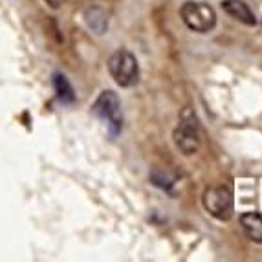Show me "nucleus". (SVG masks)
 Wrapping results in <instances>:
<instances>
[{
  "mask_svg": "<svg viewBox=\"0 0 262 262\" xmlns=\"http://www.w3.org/2000/svg\"><path fill=\"white\" fill-rule=\"evenodd\" d=\"M46 2H48V6H52L53 9H57L62 2H64V0H46Z\"/></svg>",
  "mask_w": 262,
  "mask_h": 262,
  "instance_id": "nucleus-11",
  "label": "nucleus"
},
{
  "mask_svg": "<svg viewBox=\"0 0 262 262\" xmlns=\"http://www.w3.org/2000/svg\"><path fill=\"white\" fill-rule=\"evenodd\" d=\"M150 182H152L156 187L163 189L167 192H172V185H174V178H170L169 172H163V170H152L150 174Z\"/></svg>",
  "mask_w": 262,
  "mask_h": 262,
  "instance_id": "nucleus-10",
  "label": "nucleus"
},
{
  "mask_svg": "<svg viewBox=\"0 0 262 262\" xmlns=\"http://www.w3.org/2000/svg\"><path fill=\"white\" fill-rule=\"evenodd\" d=\"M108 74L121 88H130L140 79L138 59L128 50H118L108 59Z\"/></svg>",
  "mask_w": 262,
  "mask_h": 262,
  "instance_id": "nucleus-3",
  "label": "nucleus"
},
{
  "mask_svg": "<svg viewBox=\"0 0 262 262\" xmlns=\"http://www.w3.org/2000/svg\"><path fill=\"white\" fill-rule=\"evenodd\" d=\"M92 112L106 123V128H108L112 138L121 134L123 114H121V101H119L118 94L112 92V90H103L97 96V99L94 101Z\"/></svg>",
  "mask_w": 262,
  "mask_h": 262,
  "instance_id": "nucleus-1",
  "label": "nucleus"
},
{
  "mask_svg": "<svg viewBox=\"0 0 262 262\" xmlns=\"http://www.w3.org/2000/svg\"><path fill=\"white\" fill-rule=\"evenodd\" d=\"M180 15L184 18L185 26L196 33H207L216 24L214 9L204 2H185L180 9Z\"/></svg>",
  "mask_w": 262,
  "mask_h": 262,
  "instance_id": "nucleus-4",
  "label": "nucleus"
},
{
  "mask_svg": "<svg viewBox=\"0 0 262 262\" xmlns=\"http://www.w3.org/2000/svg\"><path fill=\"white\" fill-rule=\"evenodd\" d=\"M204 207L219 220H229L233 216V192L227 187H211L204 192Z\"/></svg>",
  "mask_w": 262,
  "mask_h": 262,
  "instance_id": "nucleus-5",
  "label": "nucleus"
},
{
  "mask_svg": "<svg viewBox=\"0 0 262 262\" xmlns=\"http://www.w3.org/2000/svg\"><path fill=\"white\" fill-rule=\"evenodd\" d=\"M83 20L88 30L96 35H105V31L108 30V15L99 6H88L83 13Z\"/></svg>",
  "mask_w": 262,
  "mask_h": 262,
  "instance_id": "nucleus-7",
  "label": "nucleus"
},
{
  "mask_svg": "<svg viewBox=\"0 0 262 262\" xmlns=\"http://www.w3.org/2000/svg\"><path fill=\"white\" fill-rule=\"evenodd\" d=\"M222 9L229 15V17L242 22V24H246V26H255V24H257L255 13L249 9V6L246 4L244 0H224Z\"/></svg>",
  "mask_w": 262,
  "mask_h": 262,
  "instance_id": "nucleus-6",
  "label": "nucleus"
},
{
  "mask_svg": "<svg viewBox=\"0 0 262 262\" xmlns=\"http://www.w3.org/2000/svg\"><path fill=\"white\" fill-rule=\"evenodd\" d=\"M53 88H55V94L61 103H74L75 99L74 88H72L70 81H68V77L64 74L53 75Z\"/></svg>",
  "mask_w": 262,
  "mask_h": 262,
  "instance_id": "nucleus-9",
  "label": "nucleus"
},
{
  "mask_svg": "<svg viewBox=\"0 0 262 262\" xmlns=\"http://www.w3.org/2000/svg\"><path fill=\"white\" fill-rule=\"evenodd\" d=\"M174 145L180 152L185 156H191L200 149V130H198V119L191 108H184L180 114L178 125L172 132Z\"/></svg>",
  "mask_w": 262,
  "mask_h": 262,
  "instance_id": "nucleus-2",
  "label": "nucleus"
},
{
  "mask_svg": "<svg viewBox=\"0 0 262 262\" xmlns=\"http://www.w3.org/2000/svg\"><path fill=\"white\" fill-rule=\"evenodd\" d=\"M241 226L249 241L262 244V214L258 213H244L241 214Z\"/></svg>",
  "mask_w": 262,
  "mask_h": 262,
  "instance_id": "nucleus-8",
  "label": "nucleus"
}]
</instances>
